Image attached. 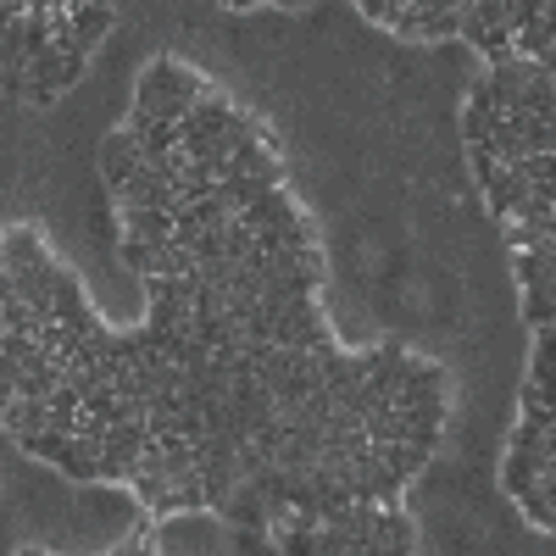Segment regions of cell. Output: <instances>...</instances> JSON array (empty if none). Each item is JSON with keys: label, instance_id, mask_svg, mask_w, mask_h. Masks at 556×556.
<instances>
[{"label": "cell", "instance_id": "11", "mask_svg": "<svg viewBox=\"0 0 556 556\" xmlns=\"http://www.w3.org/2000/svg\"><path fill=\"white\" fill-rule=\"evenodd\" d=\"M228 12H245V7H267V0H223Z\"/></svg>", "mask_w": 556, "mask_h": 556}, {"label": "cell", "instance_id": "1", "mask_svg": "<svg viewBox=\"0 0 556 556\" xmlns=\"http://www.w3.org/2000/svg\"><path fill=\"white\" fill-rule=\"evenodd\" d=\"M206 78L201 73H190V67H178V62H151L146 67V78H139V96H134V106L139 112H151V117H162V106L167 101H195V96H206Z\"/></svg>", "mask_w": 556, "mask_h": 556}, {"label": "cell", "instance_id": "5", "mask_svg": "<svg viewBox=\"0 0 556 556\" xmlns=\"http://www.w3.org/2000/svg\"><path fill=\"white\" fill-rule=\"evenodd\" d=\"M417 545V523L401 513V506H379V518H374V551L379 556H412Z\"/></svg>", "mask_w": 556, "mask_h": 556}, {"label": "cell", "instance_id": "6", "mask_svg": "<svg viewBox=\"0 0 556 556\" xmlns=\"http://www.w3.org/2000/svg\"><path fill=\"white\" fill-rule=\"evenodd\" d=\"M301 206L290 201V190H267V195H256L245 212H235L245 228H251V235H256V228H278V223H290Z\"/></svg>", "mask_w": 556, "mask_h": 556}, {"label": "cell", "instance_id": "3", "mask_svg": "<svg viewBox=\"0 0 556 556\" xmlns=\"http://www.w3.org/2000/svg\"><path fill=\"white\" fill-rule=\"evenodd\" d=\"M117 206H151V212H167L173 206V184L167 178H156L146 162H139L134 173H128V184H117Z\"/></svg>", "mask_w": 556, "mask_h": 556}, {"label": "cell", "instance_id": "9", "mask_svg": "<svg viewBox=\"0 0 556 556\" xmlns=\"http://www.w3.org/2000/svg\"><path fill=\"white\" fill-rule=\"evenodd\" d=\"M529 23H551V0H506V28H529Z\"/></svg>", "mask_w": 556, "mask_h": 556}, {"label": "cell", "instance_id": "2", "mask_svg": "<svg viewBox=\"0 0 556 556\" xmlns=\"http://www.w3.org/2000/svg\"><path fill=\"white\" fill-rule=\"evenodd\" d=\"M390 401L401 412L424 406V401H445V367L440 362H424V356H406V374H401V384H395Z\"/></svg>", "mask_w": 556, "mask_h": 556}, {"label": "cell", "instance_id": "8", "mask_svg": "<svg viewBox=\"0 0 556 556\" xmlns=\"http://www.w3.org/2000/svg\"><path fill=\"white\" fill-rule=\"evenodd\" d=\"M513 56H523V62H545V67H551V56H556V28H551V23H529V28H518V34H513Z\"/></svg>", "mask_w": 556, "mask_h": 556}, {"label": "cell", "instance_id": "7", "mask_svg": "<svg viewBox=\"0 0 556 556\" xmlns=\"http://www.w3.org/2000/svg\"><path fill=\"white\" fill-rule=\"evenodd\" d=\"M67 23H73L78 51L89 56V51H96V45L106 39V28H112V7H67Z\"/></svg>", "mask_w": 556, "mask_h": 556}, {"label": "cell", "instance_id": "4", "mask_svg": "<svg viewBox=\"0 0 556 556\" xmlns=\"http://www.w3.org/2000/svg\"><path fill=\"white\" fill-rule=\"evenodd\" d=\"M139 167V139L128 128H112L101 139V178H106V190H117V184H128V173Z\"/></svg>", "mask_w": 556, "mask_h": 556}, {"label": "cell", "instance_id": "10", "mask_svg": "<svg viewBox=\"0 0 556 556\" xmlns=\"http://www.w3.org/2000/svg\"><path fill=\"white\" fill-rule=\"evenodd\" d=\"M84 67H89L84 56H62V73H56V89H73V84L84 78Z\"/></svg>", "mask_w": 556, "mask_h": 556}]
</instances>
